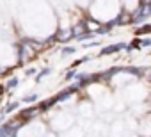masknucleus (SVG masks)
Returning <instances> with one entry per match:
<instances>
[{
    "label": "nucleus",
    "instance_id": "nucleus-1",
    "mask_svg": "<svg viewBox=\"0 0 151 137\" xmlns=\"http://www.w3.org/2000/svg\"><path fill=\"white\" fill-rule=\"evenodd\" d=\"M18 123L16 121H11V123H4L0 126V137H14L16 130H18Z\"/></svg>",
    "mask_w": 151,
    "mask_h": 137
},
{
    "label": "nucleus",
    "instance_id": "nucleus-2",
    "mask_svg": "<svg viewBox=\"0 0 151 137\" xmlns=\"http://www.w3.org/2000/svg\"><path fill=\"white\" fill-rule=\"evenodd\" d=\"M123 48H126V43H116V45H110V46L101 48L100 55H110V53H116V52H119Z\"/></svg>",
    "mask_w": 151,
    "mask_h": 137
},
{
    "label": "nucleus",
    "instance_id": "nucleus-3",
    "mask_svg": "<svg viewBox=\"0 0 151 137\" xmlns=\"http://www.w3.org/2000/svg\"><path fill=\"white\" fill-rule=\"evenodd\" d=\"M71 36H73V34H71V30H59V34L55 36V39H57V41H60V43H66Z\"/></svg>",
    "mask_w": 151,
    "mask_h": 137
},
{
    "label": "nucleus",
    "instance_id": "nucleus-4",
    "mask_svg": "<svg viewBox=\"0 0 151 137\" xmlns=\"http://www.w3.org/2000/svg\"><path fill=\"white\" fill-rule=\"evenodd\" d=\"M16 86H18V79L13 77V79H9L6 82V91H13V89H16Z\"/></svg>",
    "mask_w": 151,
    "mask_h": 137
},
{
    "label": "nucleus",
    "instance_id": "nucleus-5",
    "mask_svg": "<svg viewBox=\"0 0 151 137\" xmlns=\"http://www.w3.org/2000/svg\"><path fill=\"white\" fill-rule=\"evenodd\" d=\"M50 73H52V70H50V68H45V70H41V71L36 75V80H37V82H41V80H43L45 77H48Z\"/></svg>",
    "mask_w": 151,
    "mask_h": 137
},
{
    "label": "nucleus",
    "instance_id": "nucleus-6",
    "mask_svg": "<svg viewBox=\"0 0 151 137\" xmlns=\"http://www.w3.org/2000/svg\"><path fill=\"white\" fill-rule=\"evenodd\" d=\"M18 109V103H9L6 109H4V116H7V114H11L13 110H16Z\"/></svg>",
    "mask_w": 151,
    "mask_h": 137
},
{
    "label": "nucleus",
    "instance_id": "nucleus-7",
    "mask_svg": "<svg viewBox=\"0 0 151 137\" xmlns=\"http://www.w3.org/2000/svg\"><path fill=\"white\" fill-rule=\"evenodd\" d=\"M37 98H39L37 94H29V96L23 98V102H25V103H34V102H37Z\"/></svg>",
    "mask_w": 151,
    "mask_h": 137
},
{
    "label": "nucleus",
    "instance_id": "nucleus-8",
    "mask_svg": "<svg viewBox=\"0 0 151 137\" xmlns=\"http://www.w3.org/2000/svg\"><path fill=\"white\" fill-rule=\"evenodd\" d=\"M69 53H75V48L73 46H64L62 48V55H69Z\"/></svg>",
    "mask_w": 151,
    "mask_h": 137
},
{
    "label": "nucleus",
    "instance_id": "nucleus-9",
    "mask_svg": "<svg viewBox=\"0 0 151 137\" xmlns=\"http://www.w3.org/2000/svg\"><path fill=\"white\" fill-rule=\"evenodd\" d=\"M36 71H37V70H36V68H29V70H27V75L30 77V75H34Z\"/></svg>",
    "mask_w": 151,
    "mask_h": 137
},
{
    "label": "nucleus",
    "instance_id": "nucleus-10",
    "mask_svg": "<svg viewBox=\"0 0 151 137\" xmlns=\"http://www.w3.org/2000/svg\"><path fill=\"white\" fill-rule=\"evenodd\" d=\"M4 118H6V116H4V114H2V116H0V123H2V121H4Z\"/></svg>",
    "mask_w": 151,
    "mask_h": 137
},
{
    "label": "nucleus",
    "instance_id": "nucleus-11",
    "mask_svg": "<svg viewBox=\"0 0 151 137\" xmlns=\"http://www.w3.org/2000/svg\"><path fill=\"white\" fill-rule=\"evenodd\" d=\"M0 75H2V68H0Z\"/></svg>",
    "mask_w": 151,
    "mask_h": 137
}]
</instances>
